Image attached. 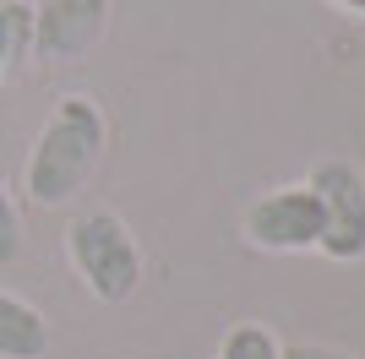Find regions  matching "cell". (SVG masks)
Segmentation results:
<instances>
[{
    "label": "cell",
    "mask_w": 365,
    "mask_h": 359,
    "mask_svg": "<svg viewBox=\"0 0 365 359\" xmlns=\"http://www.w3.org/2000/svg\"><path fill=\"white\" fill-rule=\"evenodd\" d=\"M311 191H317L322 218H327L317 251H327L333 261H354V256H365V180H360V169L322 164L317 175H311Z\"/></svg>",
    "instance_id": "cell-3"
},
{
    "label": "cell",
    "mask_w": 365,
    "mask_h": 359,
    "mask_svg": "<svg viewBox=\"0 0 365 359\" xmlns=\"http://www.w3.org/2000/svg\"><path fill=\"white\" fill-rule=\"evenodd\" d=\"M16 251H22V218H16V202L11 191L0 185V267H11Z\"/></svg>",
    "instance_id": "cell-9"
},
{
    "label": "cell",
    "mask_w": 365,
    "mask_h": 359,
    "mask_svg": "<svg viewBox=\"0 0 365 359\" xmlns=\"http://www.w3.org/2000/svg\"><path fill=\"white\" fill-rule=\"evenodd\" d=\"M333 6H344V11H360V16H365V0H333Z\"/></svg>",
    "instance_id": "cell-11"
},
{
    "label": "cell",
    "mask_w": 365,
    "mask_h": 359,
    "mask_svg": "<svg viewBox=\"0 0 365 359\" xmlns=\"http://www.w3.org/2000/svg\"><path fill=\"white\" fill-rule=\"evenodd\" d=\"M322 229H327V218H322V202L311 185L273 191L245 212V234L267 251H311V245H322Z\"/></svg>",
    "instance_id": "cell-4"
},
{
    "label": "cell",
    "mask_w": 365,
    "mask_h": 359,
    "mask_svg": "<svg viewBox=\"0 0 365 359\" xmlns=\"http://www.w3.org/2000/svg\"><path fill=\"white\" fill-rule=\"evenodd\" d=\"M224 359H278V343L267 327H235L224 338Z\"/></svg>",
    "instance_id": "cell-8"
},
{
    "label": "cell",
    "mask_w": 365,
    "mask_h": 359,
    "mask_svg": "<svg viewBox=\"0 0 365 359\" xmlns=\"http://www.w3.org/2000/svg\"><path fill=\"white\" fill-rule=\"evenodd\" d=\"M28 44H33V6H22V0H0V76L22 60Z\"/></svg>",
    "instance_id": "cell-7"
},
{
    "label": "cell",
    "mask_w": 365,
    "mask_h": 359,
    "mask_svg": "<svg viewBox=\"0 0 365 359\" xmlns=\"http://www.w3.org/2000/svg\"><path fill=\"white\" fill-rule=\"evenodd\" d=\"M104 147V115L93 98H61L55 120L44 125L38 147L28 158V196L38 207H61L82 191V180L98 164Z\"/></svg>",
    "instance_id": "cell-1"
},
{
    "label": "cell",
    "mask_w": 365,
    "mask_h": 359,
    "mask_svg": "<svg viewBox=\"0 0 365 359\" xmlns=\"http://www.w3.org/2000/svg\"><path fill=\"white\" fill-rule=\"evenodd\" d=\"M278 359H349V354H333V348H317V343H294V348H278Z\"/></svg>",
    "instance_id": "cell-10"
},
{
    "label": "cell",
    "mask_w": 365,
    "mask_h": 359,
    "mask_svg": "<svg viewBox=\"0 0 365 359\" xmlns=\"http://www.w3.org/2000/svg\"><path fill=\"white\" fill-rule=\"evenodd\" d=\"M66 245H71V261H76V272H82V283L98 299H109V305L131 299V288H137V278H142V256H137V245H131V234H125V224L115 212L76 218Z\"/></svg>",
    "instance_id": "cell-2"
},
{
    "label": "cell",
    "mask_w": 365,
    "mask_h": 359,
    "mask_svg": "<svg viewBox=\"0 0 365 359\" xmlns=\"http://www.w3.org/2000/svg\"><path fill=\"white\" fill-rule=\"evenodd\" d=\"M49 348V327L28 299L0 288V359H38Z\"/></svg>",
    "instance_id": "cell-6"
},
{
    "label": "cell",
    "mask_w": 365,
    "mask_h": 359,
    "mask_svg": "<svg viewBox=\"0 0 365 359\" xmlns=\"http://www.w3.org/2000/svg\"><path fill=\"white\" fill-rule=\"evenodd\" d=\"M109 0H44L33 11V49L44 60H76L88 55L104 33Z\"/></svg>",
    "instance_id": "cell-5"
}]
</instances>
